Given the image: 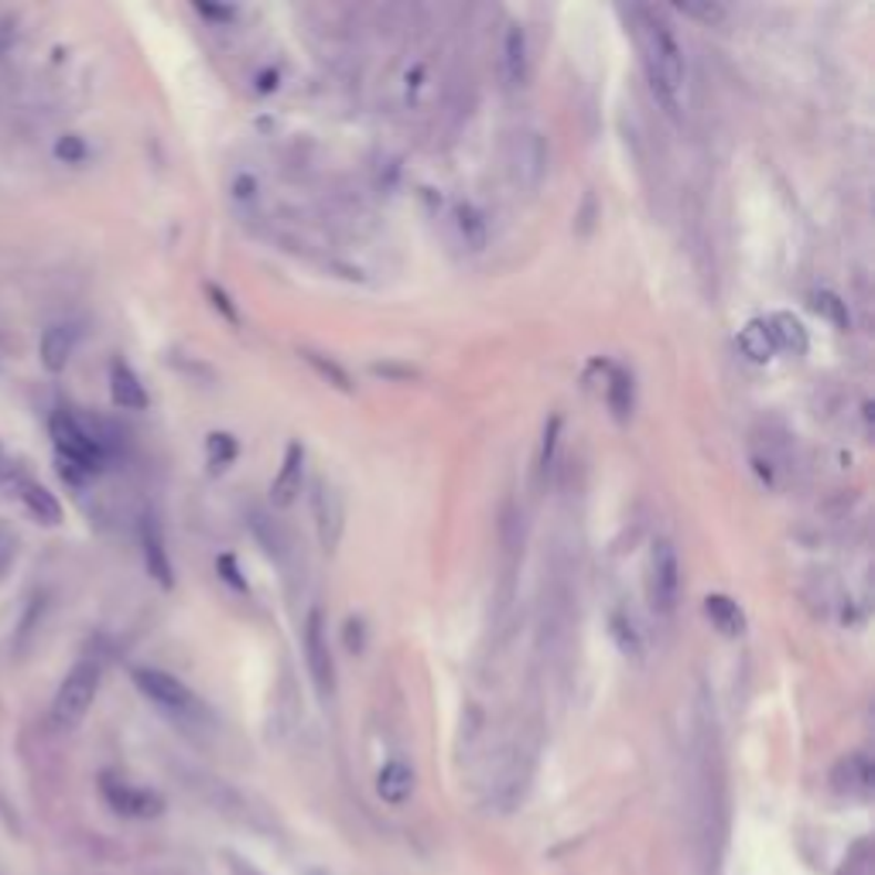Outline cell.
<instances>
[{"label": "cell", "instance_id": "cell-23", "mask_svg": "<svg viewBox=\"0 0 875 875\" xmlns=\"http://www.w3.org/2000/svg\"><path fill=\"white\" fill-rule=\"evenodd\" d=\"M814 308H817V315L827 318V322H831L834 329H848V326H852L845 301H842L838 295H834V291H817V295H814Z\"/></svg>", "mask_w": 875, "mask_h": 875}, {"label": "cell", "instance_id": "cell-33", "mask_svg": "<svg viewBox=\"0 0 875 875\" xmlns=\"http://www.w3.org/2000/svg\"><path fill=\"white\" fill-rule=\"evenodd\" d=\"M206 291H209V298H213V305H216V308H219V311H223V315L229 318V322H233V326H236V322H240V315H236V308L229 305V298H226V291H219L216 285H209Z\"/></svg>", "mask_w": 875, "mask_h": 875}, {"label": "cell", "instance_id": "cell-24", "mask_svg": "<svg viewBox=\"0 0 875 875\" xmlns=\"http://www.w3.org/2000/svg\"><path fill=\"white\" fill-rule=\"evenodd\" d=\"M301 356H305V360H308V363H311V367H315L318 373H322V377H326V380H329L332 387H339V390H346V393L352 390V383H349V373H346V370H342L339 363L326 360V356H318V352H311V349H305Z\"/></svg>", "mask_w": 875, "mask_h": 875}, {"label": "cell", "instance_id": "cell-27", "mask_svg": "<svg viewBox=\"0 0 875 875\" xmlns=\"http://www.w3.org/2000/svg\"><path fill=\"white\" fill-rule=\"evenodd\" d=\"M14 562H18V534L8 521H0V581L8 578Z\"/></svg>", "mask_w": 875, "mask_h": 875}, {"label": "cell", "instance_id": "cell-2", "mask_svg": "<svg viewBox=\"0 0 875 875\" xmlns=\"http://www.w3.org/2000/svg\"><path fill=\"white\" fill-rule=\"evenodd\" d=\"M49 431H52V442H55L65 480L79 483V480L96 475L103 469V442L75 414L55 411L49 421Z\"/></svg>", "mask_w": 875, "mask_h": 875}, {"label": "cell", "instance_id": "cell-22", "mask_svg": "<svg viewBox=\"0 0 875 875\" xmlns=\"http://www.w3.org/2000/svg\"><path fill=\"white\" fill-rule=\"evenodd\" d=\"M606 401H609V408H612V418H616L619 424H626L629 414H632V377H629L626 370H612V373H609Z\"/></svg>", "mask_w": 875, "mask_h": 875}, {"label": "cell", "instance_id": "cell-7", "mask_svg": "<svg viewBox=\"0 0 875 875\" xmlns=\"http://www.w3.org/2000/svg\"><path fill=\"white\" fill-rule=\"evenodd\" d=\"M100 790H103V801L116 811V814H124V817H157L165 811V801L157 797L154 790L147 786H134L121 776H113V773H103L100 776Z\"/></svg>", "mask_w": 875, "mask_h": 875}, {"label": "cell", "instance_id": "cell-16", "mask_svg": "<svg viewBox=\"0 0 875 875\" xmlns=\"http://www.w3.org/2000/svg\"><path fill=\"white\" fill-rule=\"evenodd\" d=\"M766 329L773 336V346L783 349V352H793V356H804L811 339H807V329L797 315H790V311H776L766 318Z\"/></svg>", "mask_w": 875, "mask_h": 875}, {"label": "cell", "instance_id": "cell-36", "mask_svg": "<svg viewBox=\"0 0 875 875\" xmlns=\"http://www.w3.org/2000/svg\"><path fill=\"white\" fill-rule=\"evenodd\" d=\"M305 875H332V872H329V868H308Z\"/></svg>", "mask_w": 875, "mask_h": 875}, {"label": "cell", "instance_id": "cell-34", "mask_svg": "<svg viewBox=\"0 0 875 875\" xmlns=\"http://www.w3.org/2000/svg\"><path fill=\"white\" fill-rule=\"evenodd\" d=\"M195 11L203 14V18H209V21H233L236 18V8H226V4H195Z\"/></svg>", "mask_w": 875, "mask_h": 875}, {"label": "cell", "instance_id": "cell-19", "mask_svg": "<svg viewBox=\"0 0 875 875\" xmlns=\"http://www.w3.org/2000/svg\"><path fill=\"white\" fill-rule=\"evenodd\" d=\"M704 616L722 636H742L745 632V612L739 609L735 599H729V595H722V591H711L704 599Z\"/></svg>", "mask_w": 875, "mask_h": 875}, {"label": "cell", "instance_id": "cell-30", "mask_svg": "<svg viewBox=\"0 0 875 875\" xmlns=\"http://www.w3.org/2000/svg\"><path fill=\"white\" fill-rule=\"evenodd\" d=\"M216 572H219V578L229 581L236 591H247V581L240 578V568H236V558H233V554H219V558H216Z\"/></svg>", "mask_w": 875, "mask_h": 875}, {"label": "cell", "instance_id": "cell-4", "mask_svg": "<svg viewBox=\"0 0 875 875\" xmlns=\"http://www.w3.org/2000/svg\"><path fill=\"white\" fill-rule=\"evenodd\" d=\"M134 684H137V691H141L147 701H154L157 708L168 711V714H178V719H192V714L203 711L198 698H195L178 678H172V673H165V670L137 667V670H134Z\"/></svg>", "mask_w": 875, "mask_h": 875}, {"label": "cell", "instance_id": "cell-1", "mask_svg": "<svg viewBox=\"0 0 875 875\" xmlns=\"http://www.w3.org/2000/svg\"><path fill=\"white\" fill-rule=\"evenodd\" d=\"M636 42H640V49H644V62H647V75L653 83V93L673 113L681 106V96L688 86V62H684L678 38H673L670 24L657 11L640 8L636 11Z\"/></svg>", "mask_w": 875, "mask_h": 875}, {"label": "cell", "instance_id": "cell-21", "mask_svg": "<svg viewBox=\"0 0 875 875\" xmlns=\"http://www.w3.org/2000/svg\"><path fill=\"white\" fill-rule=\"evenodd\" d=\"M455 226H459V236H462V244L469 250H483L486 240H490V229H486V219L483 213L469 206V203H459L455 206Z\"/></svg>", "mask_w": 875, "mask_h": 875}, {"label": "cell", "instance_id": "cell-3", "mask_svg": "<svg viewBox=\"0 0 875 875\" xmlns=\"http://www.w3.org/2000/svg\"><path fill=\"white\" fill-rule=\"evenodd\" d=\"M100 691V660L83 657L59 684V694L52 701V722L55 729H75L86 719V711L93 708Z\"/></svg>", "mask_w": 875, "mask_h": 875}, {"label": "cell", "instance_id": "cell-25", "mask_svg": "<svg viewBox=\"0 0 875 875\" xmlns=\"http://www.w3.org/2000/svg\"><path fill=\"white\" fill-rule=\"evenodd\" d=\"M86 141L79 137V134H62L59 141H55V157L62 165H83L86 162Z\"/></svg>", "mask_w": 875, "mask_h": 875}, {"label": "cell", "instance_id": "cell-31", "mask_svg": "<svg viewBox=\"0 0 875 875\" xmlns=\"http://www.w3.org/2000/svg\"><path fill=\"white\" fill-rule=\"evenodd\" d=\"M612 632H616V640H619V647H622V653H640V640H636V632H632V626H626L619 616L612 619Z\"/></svg>", "mask_w": 875, "mask_h": 875}, {"label": "cell", "instance_id": "cell-29", "mask_svg": "<svg viewBox=\"0 0 875 875\" xmlns=\"http://www.w3.org/2000/svg\"><path fill=\"white\" fill-rule=\"evenodd\" d=\"M681 11H684L688 18L704 21V24H719V21H725V14H729L722 4H711V0H704V4H681Z\"/></svg>", "mask_w": 875, "mask_h": 875}, {"label": "cell", "instance_id": "cell-15", "mask_svg": "<svg viewBox=\"0 0 875 875\" xmlns=\"http://www.w3.org/2000/svg\"><path fill=\"white\" fill-rule=\"evenodd\" d=\"M531 72V55H527V34L521 24H509L506 42H503V75L509 86H524Z\"/></svg>", "mask_w": 875, "mask_h": 875}, {"label": "cell", "instance_id": "cell-11", "mask_svg": "<svg viewBox=\"0 0 875 875\" xmlns=\"http://www.w3.org/2000/svg\"><path fill=\"white\" fill-rule=\"evenodd\" d=\"M544 165H547V151L541 144L537 134H524L513 141V157H509V172H513V182L524 185V188H534L544 175Z\"/></svg>", "mask_w": 875, "mask_h": 875}, {"label": "cell", "instance_id": "cell-28", "mask_svg": "<svg viewBox=\"0 0 875 875\" xmlns=\"http://www.w3.org/2000/svg\"><path fill=\"white\" fill-rule=\"evenodd\" d=\"M558 434H562V418L550 414L547 428H544V445H541V469L547 472L554 462V449H558Z\"/></svg>", "mask_w": 875, "mask_h": 875}, {"label": "cell", "instance_id": "cell-35", "mask_svg": "<svg viewBox=\"0 0 875 875\" xmlns=\"http://www.w3.org/2000/svg\"><path fill=\"white\" fill-rule=\"evenodd\" d=\"M346 647L360 653L363 650V622L360 619H349L346 622Z\"/></svg>", "mask_w": 875, "mask_h": 875}, {"label": "cell", "instance_id": "cell-10", "mask_svg": "<svg viewBox=\"0 0 875 875\" xmlns=\"http://www.w3.org/2000/svg\"><path fill=\"white\" fill-rule=\"evenodd\" d=\"M301 480H305V445L291 442L288 452H285L281 472H277L274 483H270V503L277 509H288L298 500V493H301Z\"/></svg>", "mask_w": 875, "mask_h": 875}, {"label": "cell", "instance_id": "cell-9", "mask_svg": "<svg viewBox=\"0 0 875 875\" xmlns=\"http://www.w3.org/2000/svg\"><path fill=\"white\" fill-rule=\"evenodd\" d=\"M831 786L845 797H868L875 786V766L865 752H848L838 766L831 770Z\"/></svg>", "mask_w": 875, "mask_h": 875}, {"label": "cell", "instance_id": "cell-18", "mask_svg": "<svg viewBox=\"0 0 875 875\" xmlns=\"http://www.w3.org/2000/svg\"><path fill=\"white\" fill-rule=\"evenodd\" d=\"M21 503H24V509L34 516L38 524H45V527H59L62 524V503L42 483H31V480L21 483Z\"/></svg>", "mask_w": 875, "mask_h": 875}, {"label": "cell", "instance_id": "cell-8", "mask_svg": "<svg viewBox=\"0 0 875 875\" xmlns=\"http://www.w3.org/2000/svg\"><path fill=\"white\" fill-rule=\"evenodd\" d=\"M315 527H318V541H322L326 550L339 547V537L346 527V509H342V496L336 486H326V483L315 486Z\"/></svg>", "mask_w": 875, "mask_h": 875}, {"label": "cell", "instance_id": "cell-17", "mask_svg": "<svg viewBox=\"0 0 875 875\" xmlns=\"http://www.w3.org/2000/svg\"><path fill=\"white\" fill-rule=\"evenodd\" d=\"M735 346L749 363H770L776 346H773V336L766 329V318H752V322H745L735 336Z\"/></svg>", "mask_w": 875, "mask_h": 875}, {"label": "cell", "instance_id": "cell-12", "mask_svg": "<svg viewBox=\"0 0 875 875\" xmlns=\"http://www.w3.org/2000/svg\"><path fill=\"white\" fill-rule=\"evenodd\" d=\"M75 342H79V329L72 322H55L45 329L42 342H38V360H42L49 373H62L72 360Z\"/></svg>", "mask_w": 875, "mask_h": 875}, {"label": "cell", "instance_id": "cell-14", "mask_svg": "<svg viewBox=\"0 0 875 875\" xmlns=\"http://www.w3.org/2000/svg\"><path fill=\"white\" fill-rule=\"evenodd\" d=\"M141 547H144V565H147V572H151V578H154L157 585L172 588V585H175L172 558H168V550H165V537H162V531H157V524L151 521V516L141 524Z\"/></svg>", "mask_w": 875, "mask_h": 875}, {"label": "cell", "instance_id": "cell-13", "mask_svg": "<svg viewBox=\"0 0 875 875\" xmlns=\"http://www.w3.org/2000/svg\"><path fill=\"white\" fill-rule=\"evenodd\" d=\"M110 397H113V404L124 408V411H147V404H151L141 377L124 360H116L110 367Z\"/></svg>", "mask_w": 875, "mask_h": 875}, {"label": "cell", "instance_id": "cell-20", "mask_svg": "<svg viewBox=\"0 0 875 875\" xmlns=\"http://www.w3.org/2000/svg\"><path fill=\"white\" fill-rule=\"evenodd\" d=\"M411 790H414V773H411V766L408 763H401V760H393V763H387L383 770H380V776H377V793H380V801H387V804H404L408 797H411Z\"/></svg>", "mask_w": 875, "mask_h": 875}, {"label": "cell", "instance_id": "cell-5", "mask_svg": "<svg viewBox=\"0 0 875 875\" xmlns=\"http://www.w3.org/2000/svg\"><path fill=\"white\" fill-rule=\"evenodd\" d=\"M678 591H681V562L678 550L667 537L653 541L650 550V606L660 616H670L678 606Z\"/></svg>", "mask_w": 875, "mask_h": 875}, {"label": "cell", "instance_id": "cell-32", "mask_svg": "<svg viewBox=\"0 0 875 875\" xmlns=\"http://www.w3.org/2000/svg\"><path fill=\"white\" fill-rule=\"evenodd\" d=\"M233 195L240 198V203H254V198H257V178L254 175H240L233 182Z\"/></svg>", "mask_w": 875, "mask_h": 875}, {"label": "cell", "instance_id": "cell-26", "mask_svg": "<svg viewBox=\"0 0 875 875\" xmlns=\"http://www.w3.org/2000/svg\"><path fill=\"white\" fill-rule=\"evenodd\" d=\"M209 465L213 469H226L233 459H236V442H233V434H223V431H216V434H209Z\"/></svg>", "mask_w": 875, "mask_h": 875}, {"label": "cell", "instance_id": "cell-6", "mask_svg": "<svg viewBox=\"0 0 875 875\" xmlns=\"http://www.w3.org/2000/svg\"><path fill=\"white\" fill-rule=\"evenodd\" d=\"M305 660H308V673L315 681V691L329 698L336 691V660L329 650V632H326V612L311 609L305 619Z\"/></svg>", "mask_w": 875, "mask_h": 875}]
</instances>
